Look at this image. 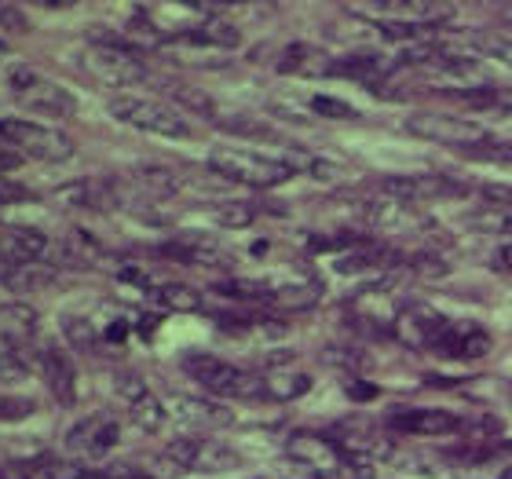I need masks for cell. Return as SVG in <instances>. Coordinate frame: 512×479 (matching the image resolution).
I'll return each mask as SVG.
<instances>
[{
    "instance_id": "cell-1",
    "label": "cell",
    "mask_w": 512,
    "mask_h": 479,
    "mask_svg": "<svg viewBox=\"0 0 512 479\" xmlns=\"http://www.w3.org/2000/svg\"><path fill=\"white\" fill-rule=\"evenodd\" d=\"M183 373L194 377V381L202 384L205 392L220 395V399H267V384L264 377H256V373L242 370L235 362L220 359V355H209V352H187L183 355Z\"/></svg>"
},
{
    "instance_id": "cell-2",
    "label": "cell",
    "mask_w": 512,
    "mask_h": 479,
    "mask_svg": "<svg viewBox=\"0 0 512 479\" xmlns=\"http://www.w3.org/2000/svg\"><path fill=\"white\" fill-rule=\"evenodd\" d=\"M209 169H213L216 176L231 180V183L256 187V191L282 187V183L293 180V169H289L282 158H264V154L238 150V147H216L213 154H209Z\"/></svg>"
},
{
    "instance_id": "cell-3",
    "label": "cell",
    "mask_w": 512,
    "mask_h": 479,
    "mask_svg": "<svg viewBox=\"0 0 512 479\" xmlns=\"http://www.w3.org/2000/svg\"><path fill=\"white\" fill-rule=\"evenodd\" d=\"M4 81H8L11 96L19 99L26 110H33V114H48V118H74L77 114V99L63 85H55L52 77H44L37 66H8Z\"/></svg>"
},
{
    "instance_id": "cell-4",
    "label": "cell",
    "mask_w": 512,
    "mask_h": 479,
    "mask_svg": "<svg viewBox=\"0 0 512 479\" xmlns=\"http://www.w3.org/2000/svg\"><path fill=\"white\" fill-rule=\"evenodd\" d=\"M110 118H118L121 125L139 128V132H154V136L165 139H191L194 125L183 118L180 110L169 107V103H158L150 96H114L107 103Z\"/></svg>"
},
{
    "instance_id": "cell-5",
    "label": "cell",
    "mask_w": 512,
    "mask_h": 479,
    "mask_svg": "<svg viewBox=\"0 0 512 479\" xmlns=\"http://www.w3.org/2000/svg\"><path fill=\"white\" fill-rule=\"evenodd\" d=\"M81 70H85L96 85H107V88L136 85V81L147 77L143 59H136V52L125 48V44H118V41L88 44L85 52H81Z\"/></svg>"
},
{
    "instance_id": "cell-6",
    "label": "cell",
    "mask_w": 512,
    "mask_h": 479,
    "mask_svg": "<svg viewBox=\"0 0 512 479\" xmlns=\"http://www.w3.org/2000/svg\"><path fill=\"white\" fill-rule=\"evenodd\" d=\"M161 461L172 465V472H231L242 465L235 450L220 443V439L202 436H180L161 450Z\"/></svg>"
},
{
    "instance_id": "cell-7",
    "label": "cell",
    "mask_w": 512,
    "mask_h": 479,
    "mask_svg": "<svg viewBox=\"0 0 512 479\" xmlns=\"http://www.w3.org/2000/svg\"><path fill=\"white\" fill-rule=\"evenodd\" d=\"M0 139H4L11 150H19L22 158H37V161L74 158V143H70V136L55 132L52 125H37V121L4 118L0 121Z\"/></svg>"
},
{
    "instance_id": "cell-8",
    "label": "cell",
    "mask_w": 512,
    "mask_h": 479,
    "mask_svg": "<svg viewBox=\"0 0 512 479\" xmlns=\"http://www.w3.org/2000/svg\"><path fill=\"white\" fill-rule=\"evenodd\" d=\"M406 132L417 139H428V143H443V147L454 150H476L483 143H491L487 128L480 121L458 118V114H414L406 118Z\"/></svg>"
},
{
    "instance_id": "cell-9",
    "label": "cell",
    "mask_w": 512,
    "mask_h": 479,
    "mask_svg": "<svg viewBox=\"0 0 512 479\" xmlns=\"http://www.w3.org/2000/svg\"><path fill=\"white\" fill-rule=\"evenodd\" d=\"M286 454L293 465H300V469H308V472H319L322 479L341 476L344 461H348L341 443L319 436V432H293V436L286 439Z\"/></svg>"
},
{
    "instance_id": "cell-10",
    "label": "cell",
    "mask_w": 512,
    "mask_h": 479,
    "mask_svg": "<svg viewBox=\"0 0 512 479\" xmlns=\"http://www.w3.org/2000/svg\"><path fill=\"white\" fill-rule=\"evenodd\" d=\"M447 322H450L447 315L436 311L432 304H425V300H410V304H403V308L395 311L392 337L399 344H406V348H428V352H432V344H436V337L443 333Z\"/></svg>"
},
{
    "instance_id": "cell-11",
    "label": "cell",
    "mask_w": 512,
    "mask_h": 479,
    "mask_svg": "<svg viewBox=\"0 0 512 479\" xmlns=\"http://www.w3.org/2000/svg\"><path fill=\"white\" fill-rule=\"evenodd\" d=\"M494 348L491 333L476 326V322H461V319H450L443 326V333L436 337L432 344V352L439 359H454V362H476V359H487Z\"/></svg>"
},
{
    "instance_id": "cell-12",
    "label": "cell",
    "mask_w": 512,
    "mask_h": 479,
    "mask_svg": "<svg viewBox=\"0 0 512 479\" xmlns=\"http://www.w3.org/2000/svg\"><path fill=\"white\" fill-rule=\"evenodd\" d=\"M121 439V421L110 410H99V414L85 417L81 425L70 428L66 436V450L77 454V458H103L110 450L118 447Z\"/></svg>"
},
{
    "instance_id": "cell-13",
    "label": "cell",
    "mask_w": 512,
    "mask_h": 479,
    "mask_svg": "<svg viewBox=\"0 0 512 479\" xmlns=\"http://www.w3.org/2000/svg\"><path fill=\"white\" fill-rule=\"evenodd\" d=\"M458 414L450 410H417V406H403V410H392L388 414V432H399V436H454L461 432Z\"/></svg>"
},
{
    "instance_id": "cell-14",
    "label": "cell",
    "mask_w": 512,
    "mask_h": 479,
    "mask_svg": "<svg viewBox=\"0 0 512 479\" xmlns=\"http://www.w3.org/2000/svg\"><path fill=\"white\" fill-rule=\"evenodd\" d=\"M48 249H52V242H48V235H41L37 227L0 224V260H4V264H11V267L37 264Z\"/></svg>"
},
{
    "instance_id": "cell-15",
    "label": "cell",
    "mask_w": 512,
    "mask_h": 479,
    "mask_svg": "<svg viewBox=\"0 0 512 479\" xmlns=\"http://www.w3.org/2000/svg\"><path fill=\"white\" fill-rule=\"evenodd\" d=\"M41 377H44V388L52 392V399H59L63 406H74L77 403V366L74 359L63 352V348H41Z\"/></svg>"
},
{
    "instance_id": "cell-16",
    "label": "cell",
    "mask_w": 512,
    "mask_h": 479,
    "mask_svg": "<svg viewBox=\"0 0 512 479\" xmlns=\"http://www.w3.org/2000/svg\"><path fill=\"white\" fill-rule=\"evenodd\" d=\"M52 202L77 205V209H114V205H118V187L110 180H99V176H92V180H74V183L55 187Z\"/></svg>"
},
{
    "instance_id": "cell-17",
    "label": "cell",
    "mask_w": 512,
    "mask_h": 479,
    "mask_svg": "<svg viewBox=\"0 0 512 479\" xmlns=\"http://www.w3.org/2000/svg\"><path fill=\"white\" fill-rule=\"evenodd\" d=\"M395 66H403L399 63V55L352 52V55H344V59H337L330 74L352 77V81H359V85H377V81H384V77L392 74Z\"/></svg>"
},
{
    "instance_id": "cell-18",
    "label": "cell",
    "mask_w": 512,
    "mask_h": 479,
    "mask_svg": "<svg viewBox=\"0 0 512 479\" xmlns=\"http://www.w3.org/2000/svg\"><path fill=\"white\" fill-rule=\"evenodd\" d=\"M172 256H180L183 264H202V267H224L231 264V253L216 238L205 235H183L169 245Z\"/></svg>"
},
{
    "instance_id": "cell-19",
    "label": "cell",
    "mask_w": 512,
    "mask_h": 479,
    "mask_svg": "<svg viewBox=\"0 0 512 479\" xmlns=\"http://www.w3.org/2000/svg\"><path fill=\"white\" fill-rule=\"evenodd\" d=\"M282 74H330L333 59L326 52H319L315 44H289L282 59H278Z\"/></svg>"
},
{
    "instance_id": "cell-20",
    "label": "cell",
    "mask_w": 512,
    "mask_h": 479,
    "mask_svg": "<svg viewBox=\"0 0 512 479\" xmlns=\"http://www.w3.org/2000/svg\"><path fill=\"white\" fill-rule=\"evenodd\" d=\"M392 260H395L392 249H384V245H374V242H359L337 260V271H341V275H359V271H377V267L392 264Z\"/></svg>"
},
{
    "instance_id": "cell-21",
    "label": "cell",
    "mask_w": 512,
    "mask_h": 479,
    "mask_svg": "<svg viewBox=\"0 0 512 479\" xmlns=\"http://www.w3.org/2000/svg\"><path fill=\"white\" fill-rule=\"evenodd\" d=\"M172 403H176V406H172V414L180 417V421H187V425L209 428V425H224V421H231V414H227L224 406H213V403H205V399L176 395Z\"/></svg>"
},
{
    "instance_id": "cell-22",
    "label": "cell",
    "mask_w": 512,
    "mask_h": 479,
    "mask_svg": "<svg viewBox=\"0 0 512 479\" xmlns=\"http://www.w3.org/2000/svg\"><path fill=\"white\" fill-rule=\"evenodd\" d=\"M267 384V399L271 403H293V399H300V395L311 392V377L300 370H275L264 377Z\"/></svg>"
},
{
    "instance_id": "cell-23",
    "label": "cell",
    "mask_w": 512,
    "mask_h": 479,
    "mask_svg": "<svg viewBox=\"0 0 512 479\" xmlns=\"http://www.w3.org/2000/svg\"><path fill=\"white\" fill-rule=\"evenodd\" d=\"M150 300L165 311H198L202 308V293L183 282H161V286L150 289Z\"/></svg>"
},
{
    "instance_id": "cell-24",
    "label": "cell",
    "mask_w": 512,
    "mask_h": 479,
    "mask_svg": "<svg viewBox=\"0 0 512 479\" xmlns=\"http://www.w3.org/2000/svg\"><path fill=\"white\" fill-rule=\"evenodd\" d=\"M187 44H209V48H238V44H242V30H238L231 19L209 15L202 30L194 33V37H187Z\"/></svg>"
},
{
    "instance_id": "cell-25",
    "label": "cell",
    "mask_w": 512,
    "mask_h": 479,
    "mask_svg": "<svg viewBox=\"0 0 512 479\" xmlns=\"http://www.w3.org/2000/svg\"><path fill=\"white\" fill-rule=\"evenodd\" d=\"M125 410H128V421L139 432H161V425H165V403L154 392H143L139 399L125 403Z\"/></svg>"
},
{
    "instance_id": "cell-26",
    "label": "cell",
    "mask_w": 512,
    "mask_h": 479,
    "mask_svg": "<svg viewBox=\"0 0 512 479\" xmlns=\"http://www.w3.org/2000/svg\"><path fill=\"white\" fill-rule=\"evenodd\" d=\"M469 41L472 52L487 55L494 63H505L512 66V33H502V30H476L465 37Z\"/></svg>"
},
{
    "instance_id": "cell-27",
    "label": "cell",
    "mask_w": 512,
    "mask_h": 479,
    "mask_svg": "<svg viewBox=\"0 0 512 479\" xmlns=\"http://www.w3.org/2000/svg\"><path fill=\"white\" fill-rule=\"evenodd\" d=\"M293 172H308V176H315V180H333L337 172H341V165L330 158H322V154H311V150H286V158H282Z\"/></svg>"
},
{
    "instance_id": "cell-28",
    "label": "cell",
    "mask_w": 512,
    "mask_h": 479,
    "mask_svg": "<svg viewBox=\"0 0 512 479\" xmlns=\"http://www.w3.org/2000/svg\"><path fill=\"white\" fill-rule=\"evenodd\" d=\"M37 330V315L33 308H22V304H4L0 308V333H8L15 341H26Z\"/></svg>"
},
{
    "instance_id": "cell-29",
    "label": "cell",
    "mask_w": 512,
    "mask_h": 479,
    "mask_svg": "<svg viewBox=\"0 0 512 479\" xmlns=\"http://www.w3.org/2000/svg\"><path fill=\"white\" fill-rule=\"evenodd\" d=\"M30 370V355H26V344L0 333V377H19V373Z\"/></svg>"
},
{
    "instance_id": "cell-30",
    "label": "cell",
    "mask_w": 512,
    "mask_h": 479,
    "mask_svg": "<svg viewBox=\"0 0 512 479\" xmlns=\"http://www.w3.org/2000/svg\"><path fill=\"white\" fill-rule=\"evenodd\" d=\"M172 99H176V103H183V107L191 110V114H202V118L220 121V107H216V99H213V96H205L202 88L176 85V88H172Z\"/></svg>"
},
{
    "instance_id": "cell-31",
    "label": "cell",
    "mask_w": 512,
    "mask_h": 479,
    "mask_svg": "<svg viewBox=\"0 0 512 479\" xmlns=\"http://www.w3.org/2000/svg\"><path fill=\"white\" fill-rule=\"evenodd\" d=\"M213 220L227 231H238V227H249L256 220V209L246 202H216L213 205Z\"/></svg>"
},
{
    "instance_id": "cell-32",
    "label": "cell",
    "mask_w": 512,
    "mask_h": 479,
    "mask_svg": "<svg viewBox=\"0 0 512 479\" xmlns=\"http://www.w3.org/2000/svg\"><path fill=\"white\" fill-rule=\"evenodd\" d=\"M308 107L315 110L319 118H330V121H355L359 118V110H355L352 103L337 99V96H311Z\"/></svg>"
},
{
    "instance_id": "cell-33",
    "label": "cell",
    "mask_w": 512,
    "mask_h": 479,
    "mask_svg": "<svg viewBox=\"0 0 512 479\" xmlns=\"http://www.w3.org/2000/svg\"><path fill=\"white\" fill-rule=\"evenodd\" d=\"M63 333L70 337V344L74 348H85V352H92L99 344V330L92 326V319H81V315H70V319H63Z\"/></svg>"
},
{
    "instance_id": "cell-34",
    "label": "cell",
    "mask_w": 512,
    "mask_h": 479,
    "mask_svg": "<svg viewBox=\"0 0 512 479\" xmlns=\"http://www.w3.org/2000/svg\"><path fill=\"white\" fill-rule=\"evenodd\" d=\"M8 286H15V289H30V286H44L48 278H52V271L37 260V264H19V267H11L8 275Z\"/></svg>"
},
{
    "instance_id": "cell-35",
    "label": "cell",
    "mask_w": 512,
    "mask_h": 479,
    "mask_svg": "<svg viewBox=\"0 0 512 479\" xmlns=\"http://www.w3.org/2000/svg\"><path fill=\"white\" fill-rule=\"evenodd\" d=\"M85 479H150L147 472L132 461H110V465H88Z\"/></svg>"
},
{
    "instance_id": "cell-36",
    "label": "cell",
    "mask_w": 512,
    "mask_h": 479,
    "mask_svg": "<svg viewBox=\"0 0 512 479\" xmlns=\"http://www.w3.org/2000/svg\"><path fill=\"white\" fill-rule=\"evenodd\" d=\"M476 231H487V235H505V231H512V216L502 213V209H483V213H476L469 220Z\"/></svg>"
},
{
    "instance_id": "cell-37",
    "label": "cell",
    "mask_w": 512,
    "mask_h": 479,
    "mask_svg": "<svg viewBox=\"0 0 512 479\" xmlns=\"http://www.w3.org/2000/svg\"><path fill=\"white\" fill-rule=\"evenodd\" d=\"M469 158H480V161H498V165H512V139H491V143H483L476 150H465Z\"/></svg>"
},
{
    "instance_id": "cell-38",
    "label": "cell",
    "mask_w": 512,
    "mask_h": 479,
    "mask_svg": "<svg viewBox=\"0 0 512 479\" xmlns=\"http://www.w3.org/2000/svg\"><path fill=\"white\" fill-rule=\"evenodd\" d=\"M41 476L44 479H85L88 465H77V461H44Z\"/></svg>"
},
{
    "instance_id": "cell-39",
    "label": "cell",
    "mask_w": 512,
    "mask_h": 479,
    "mask_svg": "<svg viewBox=\"0 0 512 479\" xmlns=\"http://www.w3.org/2000/svg\"><path fill=\"white\" fill-rule=\"evenodd\" d=\"M33 198H37V194H33L30 187H22V183L0 176V205H26V202H33Z\"/></svg>"
},
{
    "instance_id": "cell-40",
    "label": "cell",
    "mask_w": 512,
    "mask_h": 479,
    "mask_svg": "<svg viewBox=\"0 0 512 479\" xmlns=\"http://www.w3.org/2000/svg\"><path fill=\"white\" fill-rule=\"evenodd\" d=\"M483 202H487V209H512V187L509 183H487V187H483Z\"/></svg>"
},
{
    "instance_id": "cell-41",
    "label": "cell",
    "mask_w": 512,
    "mask_h": 479,
    "mask_svg": "<svg viewBox=\"0 0 512 479\" xmlns=\"http://www.w3.org/2000/svg\"><path fill=\"white\" fill-rule=\"evenodd\" d=\"M30 414H33L30 399H8V395H0V421H19V417H30Z\"/></svg>"
},
{
    "instance_id": "cell-42",
    "label": "cell",
    "mask_w": 512,
    "mask_h": 479,
    "mask_svg": "<svg viewBox=\"0 0 512 479\" xmlns=\"http://www.w3.org/2000/svg\"><path fill=\"white\" fill-rule=\"evenodd\" d=\"M30 22H26V15H22L19 8H11V4H0V30H11V33H19L26 30Z\"/></svg>"
},
{
    "instance_id": "cell-43",
    "label": "cell",
    "mask_w": 512,
    "mask_h": 479,
    "mask_svg": "<svg viewBox=\"0 0 512 479\" xmlns=\"http://www.w3.org/2000/svg\"><path fill=\"white\" fill-rule=\"evenodd\" d=\"M0 479H33V465H26V461H4L0 465Z\"/></svg>"
},
{
    "instance_id": "cell-44",
    "label": "cell",
    "mask_w": 512,
    "mask_h": 479,
    "mask_svg": "<svg viewBox=\"0 0 512 479\" xmlns=\"http://www.w3.org/2000/svg\"><path fill=\"white\" fill-rule=\"evenodd\" d=\"M22 161V154L19 150H11L8 143H4V139H0V176H4V172L8 169H15V165H19Z\"/></svg>"
},
{
    "instance_id": "cell-45",
    "label": "cell",
    "mask_w": 512,
    "mask_h": 479,
    "mask_svg": "<svg viewBox=\"0 0 512 479\" xmlns=\"http://www.w3.org/2000/svg\"><path fill=\"white\" fill-rule=\"evenodd\" d=\"M344 392L352 395V399H374V395H377V388H374V384H359V381H348V384H344Z\"/></svg>"
},
{
    "instance_id": "cell-46",
    "label": "cell",
    "mask_w": 512,
    "mask_h": 479,
    "mask_svg": "<svg viewBox=\"0 0 512 479\" xmlns=\"http://www.w3.org/2000/svg\"><path fill=\"white\" fill-rule=\"evenodd\" d=\"M256 479H282V476H256Z\"/></svg>"
}]
</instances>
